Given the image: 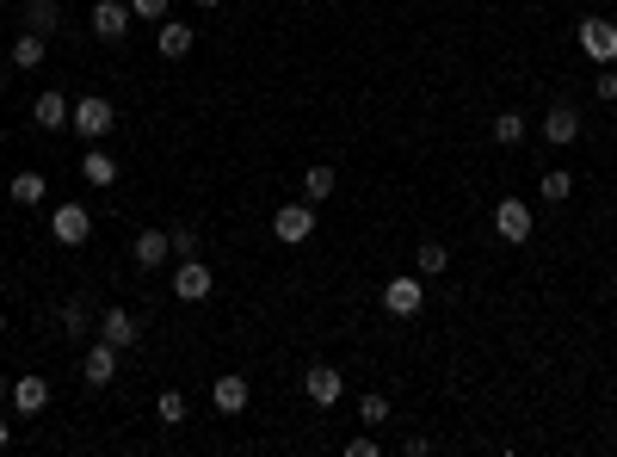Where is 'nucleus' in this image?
<instances>
[{"label": "nucleus", "mask_w": 617, "mask_h": 457, "mask_svg": "<svg viewBox=\"0 0 617 457\" xmlns=\"http://www.w3.org/2000/svg\"><path fill=\"white\" fill-rule=\"evenodd\" d=\"M210 408H216V414H241V408H247V377H241V371H223V377L210 383Z\"/></svg>", "instance_id": "nucleus-16"}, {"label": "nucleus", "mask_w": 617, "mask_h": 457, "mask_svg": "<svg viewBox=\"0 0 617 457\" xmlns=\"http://www.w3.org/2000/svg\"><path fill=\"white\" fill-rule=\"evenodd\" d=\"M537 130H543V143H550V149H568V143H574V136H580V112H574V105H568V99H556V105H550V112H543V118H537Z\"/></svg>", "instance_id": "nucleus-9"}, {"label": "nucleus", "mask_w": 617, "mask_h": 457, "mask_svg": "<svg viewBox=\"0 0 617 457\" xmlns=\"http://www.w3.org/2000/svg\"><path fill=\"white\" fill-rule=\"evenodd\" d=\"M525 130H531V124H525V112H519V105H506V112L494 118V143H500V149H513V143H525Z\"/></svg>", "instance_id": "nucleus-24"}, {"label": "nucleus", "mask_w": 617, "mask_h": 457, "mask_svg": "<svg viewBox=\"0 0 617 457\" xmlns=\"http://www.w3.org/2000/svg\"><path fill=\"white\" fill-rule=\"evenodd\" d=\"M383 309H389V315H402V322H414V315L426 309V278H420V272L389 278V285H383Z\"/></svg>", "instance_id": "nucleus-2"}, {"label": "nucleus", "mask_w": 617, "mask_h": 457, "mask_svg": "<svg viewBox=\"0 0 617 457\" xmlns=\"http://www.w3.org/2000/svg\"><path fill=\"white\" fill-rule=\"evenodd\" d=\"M19 19H25V31H38V38H62V7L56 0H25Z\"/></svg>", "instance_id": "nucleus-17"}, {"label": "nucleus", "mask_w": 617, "mask_h": 457, "mask_svg": "<svg viewBox=\"0 0 617 457\" xmlns=\"http://www.w3.org/2000/svg\"><path fill=\"white\" fill-rule=\"evenodd\" d=\"M346 457H377V439H371V433H358V439L346 445Z\"/></svg>", "instance_id": "nucleus-32"}, {"label": "nucleus", "mask_w": 617, "mask_h": 457, "mask_svg": "<svg viewBox=\"0 0 617 457\" xmlns=\"http://www.w3.org/2000/svg\"><path fill=\"white\" fill-rule=\"evenodd\" d=\"M531 223H537V217H531V204H525V198H500V204H494V235L506 241V248L531 241Z\"/></svg>", "instance_id": "nucleus-4"}, {"label": "nucleus", "mask_w": 617, "mask_h": 457, "mask_svg": "<svg viewBox=\"0 0 617 457\" xmlns=\"http://www.w3.org/2000/svg\"><path fill=\"white\" fill-rule=\"evenodd\" d=\"M130 0H93V13H87V31H93V38L99 44H118L124 38V31H130Z\"/></svg>", "instance_id": "nucleus-3"}, {"label": "nucleus", "mask_w": 617, "mask_h": 457, "mask_svg": "<svg viewBox=\"0 0 617 457\" xmlns=\"http://www.w3.org/2000/svg\"><path fill=\"white\" fill-rule=\"evenodd\" d=\"M130 13H136V19H155V25H161V19H167V0H130Z\"/></svg>", "instance_id": "nucleus-30"}, {"label": "nucleus", "mask_w": 617, "mask_h": 457, "mask_svg": "<svg viewBox=\"0 0 617 457\" xmlns=\"http://www.w3.org/2000/svg\"><path fill=\"white\" fill-rule=\"evenodd\" d=\"M272 235H278V241H290V248H297V241H309V235H315V204H309V198H297V204L272 210Z\"/></svg>", "instance_id": "nucleus-7"}, {"label": "nucleus", "mask_w": 617, "mask_h": 457, "mask_svg": "<svg viewBox=\"0 0 617 457\" xmlns=\"http://www.w3.org/2000/svg\"><path fill=\"white\" fill-rule=\"evenodd\" d=\"M198 7H204V13H216V7H223V0H198Z\"/></svg>", "instance_id": "nucleus-35"}, {"label": "nucleus", "mask_w": 617, "mask_h": 457, "mask_svg": "<svg viewBox=\"0 0 617 457\" xmlns=\"http://www.w3.org/2000/svg\"><path fill=\"white\" fill-rule=\"evenodd\" d=\"M0 93H7V68H0Z\"/></svg>", "instance_id": "nucleus-36"}, {"label": "nucleus", "mask_w": 617, "mask_h": 457, "mask_svg": "<svg viewBox=\"0 0 617 457\" xmlns=\"http://www.w3.org/2000/svg\"><path fill=\"white\" fill-rule=\"evenodd\" d=\"M155 414H161V427H186V420H192V408H186V396H179V390H161Z\"/></svg>", "instance_id": "nucleus-26"}, {"label": "nucleus", "mask_w": 617, "mask_h": 457, "mask_svg": "<svg viewBox=\"0 0 617 457\" xmlns=\"http://www.w3.org/2000/svg\"><path fill=\"white\" fill-rule=\"evenodd\" d=\"M44 198H50L44 173H31V167H25V173H13V204H19V210H38Z\"/></svg>", "instance_id": "nucleus-20"}, {"label": "nucleus", "mask_w": 617, "mask_h": 457, "mask_svg": "<svg viewBox=\"0 0 617 457\" xmlns=\"http://www.w3.org/2000/svg\"><path fill=\"white\" fill-rule=\"evenodd\" d=\"M593 93H599V99H605V105H611V99H617V68H599V81H593Z\"/></svg>", "instance_id": "nucleus-31"}, {"label": "nucleus", "mask_w": 617, "mask_h": 457, "mask_svg": "<svg viewBox=\"0 0 617 457\" xmlns=\"http://www.w3.org/2000/svg\"><path fill=\"white\" fill-rule=\"evenodd\" d=\"M303 396H309L315 408H334V402L346 396V377H340V365H309V371H303Z\"/></svg>", "instance_id": "nucleus-10"}, {"label": "nucleus", "mask_w": 617, "mask_h": 457, "mask_svg": "<svg viewBox=\"0 0 617 457\" xmlns=\"http://www.w3.org/2000/svg\"><path fill=\"white\" fill-rule=\"evenodd\" d=\"M44 50H50V38H38V31H19V38H13V68H38Z\"/></svg>", "instance_id": "nucleus-25"}, {"label": "nucleus", "mask_w": 617, "mask_h": 457, "mask_svg": "<svg viewBox=\"0 0 617 457\" xmlns=\"http://www.w3.org/2000/svg\"><path fill=\"white\" fill-rule=\"evenodd\" d=\"M167 235H173V254H179V260H198V229H192V223H179V229H167Z\"/></svg>", "instance_id": "nucleus-29"}, {"label": "nucleus", "mask_w": 617, "mask_h": 457, "mask_svg": "<svg viewBox=\"0 0 617 457\" xmlns=\"http://www.w3.org/2000/svg\"><path fill=\"white\" fill-rule=\"evenodd\" d=\"M13 445V427H7V420H0V451H7Z\"/></svg>", "instance_id": "nucleus-33"}, {"label": "nucleus", "mask_w": 617, "mask_h": 457, "mask_svg": "<svg viewBox=\"0 0 617 457\" xmlns=\"http://www.w3.org/2000/svg\"><path fill=\"white\" fill-rule=\"evenodd\" d=\"M130 260H136L142 272H161V266L173 260V235H167V229H142V235L130 241Z\"/></svg>", "instance_id": "nucleus-11"}, {"label": "nucleus", "mask_w": 617, "mask_h": 457, "mask_svg": "<svg viewBox=\"0 0 617 457\" xmlns=\"http://www.w3.org/2000/svg\"><path fill=\"white\" fill-rule=\"evenodd\" d=\"M192 44H198V31H192L186 19H161V56H167V62H186Z\"/></svg>", "instance_id": "nucleus-18"}, {"label": "nucleus", "mask_w": 617, "mask_h": 457, "mask_svg": "<svg viewBox=\"0 0 617 457\" xmlns=\"http://www.w3.org/2000/svg\"><path fill=\"white\" fill-rule=\"evenodd\" d=\"M334 186H340V173H334V167H303V198H309V204H328V198H334Z\"/></svg>", "instance_id": "nucleus-21"}, {"label": "nucleus", "mask_w": 617, "mask_h": 457, "mask_svg": "<svg viewBox=\"0 0 617 457\" xmlns=\"http://www.w3.org/2000/svg\"><path fill=\"white\" fill-rule=\"evenodd\" d=\"M81 180H87V186H99V192H105V186H112V180H118V161H112V155H105V149H99V143H93V149H87V155H81Z\"/></svg>", "instance_id": "nucleus-19"}, {"label": "nucleus", "mask_w": 617, "mask_h": 457, "mask_svg": "<svg viewBox=\"0 0 617 457\" xmlns=\"http://www.w3.org/2000/svg\"><path fill=\"white\" fill-rule=\"evenodd\" d=\"M358 420H365V427H383V420H389V396H358Z\"/></svg>", "instance_id": "nucleus-28"}, {"label": "nucleus", "mask_w": 617, "mask_h": 457, "mask_svg": "<svg viewBox=\"0 0 617 457\" xmlns=\"http://www.w3.org/2000/svg\"><path fill=\"white\" fill-rule=\"evenodd\" d=\"M414 272H420V278H445V272H451V254H445V241H420V254H414Z\"/></svg>", "instance_id": "nucleus-23"}, {"label": "nucleus", "mask_w": 617, "mask_h": 457, "mask_svg": "<svg viewBox=\"0 0 617 457\" xmlns=\"http://www.w3.org/2000/svg\"><path fill=\"white\" fill-rule=\"evenodd\" d=\"M118 359H124V353H118V346H112V340H93V346H87V353H81V377L93 383V390H105V383H112V377H118Z\"/></svg>", "instance_id": "nucleus-12"}, {"label": "nucleus", "mask_w": 617, "mask_h": 457, "mask_svg": "<svg viewBox=\"0 0 617 457\" xmlns=\"http://www.w3.org/2000/svg\"><path fill=\"white\" fill-rule=\"evenodd\" d=\"M580 50H587V62H599V68H611L617 62V25L611 19H580Z\"/></svg>", "instance_id": "nucleus-5"}, {"label": "nucleus", "mask_w": 617, "mask_h": 457, "mask_svg": "<svg viewBox=\"0 0 617 457\" xmlns=\"http://www.w3.org/2000/svg\"><path fill=\"white\" fill-rule=\"evenodd\" d=\"M50 235L62 241V248H81V241L93 235V210L87 204H56L50 210Z\"/></svg>", "instance_id": "nucleus-6"}, {"label": "nucleus", "mask_w": 617, "mask_h": 457, "mask_svg": "<svg viewBox=\"0 0 617 457\" xmlns=\"http://www.w3.org/2000/svg\"><path fill=\"white\" fill-rule=\"evenodd\" d=\"M112 124H118V112H112V99H105V93L75 99V118H68V130H75V136H87V143H105V136H112Z\"/></svg>", "instance_id": "nucleus-1"}, {"label": "nucleus", "mask_w": 617, "mask_h": 457, "mask_svg": "<svg viewBox=\"0 0 617 457\" xmlns=\"http://www.w3.org/2000/svg\"><path fill=\"white\" fill-rule=\"evenodd\" d=\"M0 396H13V383H7V371H0Z\"/></svg>", "instance_id": "nucleus-34"}, {"label": "nucleus", "mask_w": 617, "mask_h": 457, "mask_svg": "<svg viewBox=\"0 0 617 457\" xmlns=\"http://www.w3.org/2000/svg\"><path fill=\"white\" fill-rule=\"evenodd\" d=\"M99 340H112V346H118V353H130V346L142 340V322H136V315H130V309H118V303H112V309H105V315H99Z\"/></svg>", "instance_id": "nucleus-13"}, {"label": "nucleus", "mask_w": 617, "mask_h": 457, "mask_svg": "<svg viewBox=\"0 0 617 457\" xmlns=\"http://www.w3.org/2000/svg\"><path fill=\"white\" fill-rule=\"evenodd\" d=\"M68 118H75V99H62L56 87L31 99V124H38V130H68Z\"/></svg>", "instance_id": "nucleus-14"}, {"label": "nucleus", "mask_w": 617, "mask_h": 457, "mask_svg": "<svg viewBox=\"0 0 617 457\" xmlns=\"http://www.w3.org/2000/svg\"><path fill=\"white\" fill-rule=\"evenodd\" d=\"M210 291H216V272H210L204 260H179V266H173V297H179V303H204Z\"/></svg>", "instance_id": "nucleus-8"}, {"label": "nucleus", "mask_w": 617, "mask_h": 457, "mask_svg": "<svg viewBox=\"0 0 617 457\" xmlns=\"http://www.w3.org/2000/svg\"><path fill=\"white\" fill-rule=\"evenodd\" d=\"M44 408H50V383L38 371L13 377V414H44Z\"/></svg>", "instance_id": "nucleus-15"}, {"label": "nucleus", "mask_w": 617, "mask_h": 457, "mask_svg": "<svg viewBox=\"0 0 617 457\" xmlns=\"http://www.w3.org/2000/svg\"><path fill=\"white\" fill-rule=\"evenodd\" d=\"M87 322H93V309H87V297H68V303H62V334L75 340V334H87Z\"/></svg>", "instance_id": "nucleus-27"}, {"label": "nucleus", "mask_w": 617, "mask_h": 457, "mask_svg": "<svg viewBox=\"0 0 617 457\" xmlns=\"http://www.w3.org/2000/svg\"><path fill=\"white\" fill-rule=\"evenodd\" d=\"M537 192H543V204H568V198H574V173H568V167H543Z\"/></svg>", "instance_id": "nucleus-22"}]
</instances>
